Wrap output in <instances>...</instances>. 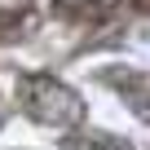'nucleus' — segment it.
I'll list each match as a JSON object with an SVG mask.
<instances>
[{
	"mask_svg": "<svg viewBox=\"0 0 150 150\" xmlns=\"http://www.w3.org/2000/svg\"><path fill=\"white\" fill-rule=\"evenodd\" d=\"M22 27H31V18H22L18 9H9V13H0V44H9V40H18V35H22Z\"/></svg>",
	"mask_w": 150,
	"mask_h": 150,
	"instance_id": "obj_2",
	"label": "nucleus"
},
{
	"mask_svg": "<svg viewBox=\"0 0 150 150\" xmlns=\"http://www.w3.org/2000/svg\"><path fill=\"white\" fill-rule=\"evenodd\" d=\"M88 150H128V141H124V137L110 141L106 132H97V137H88Z\"/></svg>",
	"mask_w": 150,
	"mask_h": 150,
	"instance_id": "obj_3",
	"label": "nucleus"
},
{
	"mask_svg": "<svg viewBox=\"0 0 150 150\" xmlns=\"http://www.w3.org/2000/svg\"><path fill=\"white\" fill-rule=\"evenodd\" d=\"M18 102L31 119L49 124V128H66L75 119H84V102L75 88H66L62 80H53V75H22L18 80Z\"/></svg>",
	"mask_w": 150,
	"mask_h": 150,
	"instance_id": "obj_1",
	"label": "nucleus"
}]
</instances>
